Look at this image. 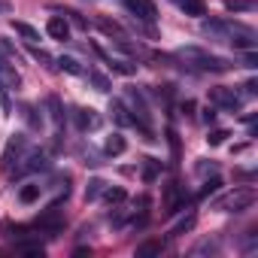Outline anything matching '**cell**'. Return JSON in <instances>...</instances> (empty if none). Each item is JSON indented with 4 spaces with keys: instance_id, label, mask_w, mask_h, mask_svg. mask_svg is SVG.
<instances>
[{
    "instance_id": "cell-1",
    "label": "cell",
    "mask_w": 258,
    "mask_h": 258,
    "mask_svg": "<svg viewBox=\"0 0 258 258\" xmlns=\"http://www.w3.org/2000/svg\"><path fill=\"white\" fill-rule=\"evenodd\" d=\"M201 31L213 40H225V43H234L237 49H255V31L240 25V22H228V19H216V22H204Z\"/></svg>"
},
{
    "instance_id": "cell-2",
    "label": "cell",
    "mask_w": 258,
    "mask_h": 258,
    "mask_svg": "<svg viewBox=\"0 0 258 258\" xmlns=\"http://www.w3.org/2000/svg\"><path fill=\"white\" fill-rule=\"evenodd\" d=\"M176 61H182L188 70H198V73H225V70L234 67L228 58L213 55V52H207L201 46H182V49H176Z\"/></svg>"
},
{
    "instance_id": "cell-3",
    "label": "cell",
    "mask_w": 258,
    "mask_h": 258,
    "mask_svg": "<svg viewBox=\"0 0 258 258\" xmlns=\"http://www.w3.org/2000/svg\"><path fill=\"white\" fill-rule=\"evenodd\" d=\"M252 204H255V188L243 185V188H234L231 195H225L216 207H219L222 213H243V210H249Z\"/></svg>"
},
{
    "instance_id": "cell-4",
    "label": "cell",
    "mask_w": 258,
    "mask_h": 258,
    "mask_svg": "<svg viewBox=\"0 0 258 258\" xmlns=\"http://www.w3.org/2000/svg\"><path fill=\"white\" fill-rule=\"evenodd\" d=\"M49 167V161H46V155L43 152H37V149H25L19 158H16V164L10 167L16 176H25V173H34V170H46Z\"/></svg>"
},
{
    "instance_id": "cell-5",
    "label": "cell",
    "mask_w": 258,
    "mask_h": 258,
    "mask_svg": "<svg viewBox=\"0 0 258 258\" xmlns=\"http://www.w3.org/2000/svg\"><path fill=\"white\" fill-rule=\"evenodd\" d=\"M127 103H131V118H134V124H140L143 127V134H152V118H149V106H146V100H143V94L137 91V88H131L127 91Z\"/></svg>"
},
{
    "instance_id": "cell-6",
    "label": "cell",
    "mask_w": 258,
    "mask_h": 258,
    "mask_svg": "<svg viewBox=\"0 0 258 258\" xmlns=\"http://www.w3.org/2000/svg\"><path fill=\"white\" fill-rule=\"evenodd\" d=\"M210 103L213 106H219V109H240L243 106V94L240 91H234V88H210Z\"/></svg>"
},
{
    "instance_id": "cell-7",
    "label": "cell",
    "mask_w": 258,
    "mask_h": 258,
    "mask_svg": "<svg viewBox=\"0 0 258 258\" xmlns=\"http://www.w3.org/2000/svg\"><path fill=\"white\" fill-rule=\"evenodd\" d=\"M124 10L131 13V16H137L140 22H146V25L158 22V10H155L152 0H124Z\"/></svg>"
},
{
    "instance_id": "cell-8",
    "label": "cell",
    "mask_w": 258,
    "mask_h": 258,
    "mask_svg": "<svg viewBox=\"0 0 258 258\" xmlns=\"http://www.w3.org/2000/svg\"><path fill=\"white\" fill-rule=\"evenodd\" d=\"M185 191L173 182V185H167V191H164V213L167 216H173V213H179V210H185Z\"/></svg>"
},
{
    "instance_id": "cell-9",
    "label": "cell",
    "mask_w": 258,
    "mask_h": 258,
    "mask_svg": "<svg viewBox=\"0 0 258 258\" xmlns=\"http://www.w3.org/2000/svg\"><path fill=\"white\" fill-rule=\"evenodd\" d=\"M37 228H43V231H61V228H64V213H61V207H58V204L49 207V210L37 219Z\"/></svg>"
},
{
    "instance_id": "cell-10",
    "label": "cell",
    "mask_w": 258,
    "mask_h": 258,
    "mask_svg": "<svg viewBox=\"0 0 258 258\" xmlns=\"http://www.w3.org/2000/svg\"><path fill=\"white\" fill-rule=\"evenodd\" d=\"M25 149H28V140H25V137H13V140H10V146H7V155H4V167L10 170V167L16 164V158H19Z\"/></svg>"
},
{
    "instance_id": "cell-11",
    "label": "cell",
    "mask_w": 258,
    "mask_h": 258,
    "mask_svg": "<svg viewBox=\"0 0 258 258\" xmlns=\"http://www.w3.org/2000/svg\"><path fill=\"white\" fill-rule=\"evenodd\" d=\"M46 31H49L52 40H67V37H70V25H67V19H61V16H52L49 25H46Z\"/></svg>"
},
{
    "instance_id": "cell-12",
    "label": "cell",
    "mask_w": 258,
    "mask_h": 258,
    "mask_svg": "<svg viewBox=\"0 0 258 258\" xmlns=\"http://www.w3.org/2000/svg\"><path fill=\"white\" fill-rule=\"evenodd\" d=\"M109 112H112V121H115V124H121V127L134 124V118L127 115V106H124V100H112V103H109Z\"/></svg>"
},
{
    "instance_id": "cell-13",
    "label": "cell",
    "mask_w": 258,
    "mask_h": 258,
    "mask_svg": "<svg viewBox=\"0 0 258 258\" xmlns=\"http://www.w3.org/2000/svg\"><path fill=\"white\" fill-rule=\"evenodd\" d=\"M170 4H173L176 10H182L185 16H204V13H207L204 0H170Z\"/></svg>"
},
{
    "instance_id": "cell-14",
    "label": "cell",
    "mask_w": 258,
    "mask_h": 258,
    "mask_svg": "<svg viewBox=\"0 0 258 258\" xmlns=\"http://www.w3.org/2000/svg\"><path fill=\"white\" fill-rule=\"evenodd\" d=\"M124 149H127V143H124L121 134H112V137H106V143H103V152H106V155H121Z\"/></svg>"
},
{
    "instance_id": "cell-15",
    "label": "cell",
    "mask_w": 258,
    "mask_h": 258,
    "mask_svg": "<svg viewBox=\"0 0 258 258\" xmlns=\"http://www.w3.org/2000/svg\"><path fill=\"white\" fill-rule=\"evenodd\" d=\"M164 252V243L161 240H146L137 246V258H149V255H161Z\"/></svg>"
},
{
    "instance_id": "cell-16",
    "label": "cell",
    "mask_w": 258,
    "mask_h": 258,
    "mask_svg": "<svg viewBox=\"0 0 258 258\" xmlns=\"http://www.w3.org/2000/svg\"><path fill=\"white\" fill-rule=\"evenodd\" d=\"M106 64H109V70H115V73H121V76H134V73H137V64H131V61L106 58Z\"/></svg>"
},
{
    "instance_id": "cell-17",
    "label": "cell",
    "mask_w": 258,
    "mask_h": 258,
    "mask_svg": "<svg viewBox=\"0 0 258 258\" xmlns=\"http://www.w3.org/2000/svg\"><path fill=\"white\" fill-rule=\"evenodd\" d=\"M97 115H94V109H76V124L82 127V131H85V127H97Z\"/></svg>"
},
{
    "instance_id": "cell-18",
    "label": "cell",
    "mask_w": 258,
    "mask_h": 258,
    "mask_svg": "<svg viewBox=\"0 0 258 258\" xmlns=\"http://www.w3.org/2000/svg\"><path fill=\"white\" fill-rule=\"evenodd\" d=\"M13 28H16V34H22L31 46L40 40V31H34V28H31V25H25V22H13Z\"/></svg>"
},
{
    "instance_id": "cell-19",
    "label": "cell",
    "mask_w": 258,
    "mask_h": 258,
    "mask_svg": "<svg viewBox=\"0 0 258 258\" xmlns=\"http://www.w3.org/2000/svg\"><path fill=\"white\" fill-rule=\"evenodd\" d=\"M19 201H22V204H34V201H40V185H34V182L25 185V188L19 191Z\"/></svg>"
},
{
    "instance_id": "cell-20",
    "label": "cell",
    "mask_w": 258,
    "mask_h": 258,
    "mask_svg": "<svg viewBox=\"0 0 258 258\" xmlns=\"http://www.w3.org/2000/svg\"><path fill=\"white\" fill-rule=\"evenodd\" d=\"M191 225H195V213H188V216H182L173 228H170V234L173 237H179V234H185V231H191Z\"/></svg>"
},
{
    "instance_id": "cell-21",
    "label": "cell",
    "mask_w": 258,
    "mask_h": 258,
    "mask_svg": "<svg viewBox=\"0 0 258 258\" xmlns=\"http://www.w3.org/2000/svg\"><path fill=\"white\" fill-rule=\"evenodd\" d=\"M55 64H58L61 70H67V73H73V76H79V73H82V67H79V61H76V58H64V55H61V58H58Z\"/></svg>"
},
{
    "instance_id": "cell-22",
    "label": "cell",
    "mask_w": 258,
    "mask_h": 258,
    "mask_svg": "<svg viewBox=\"0 0 258 258\" xmlns=\"http://www.w3.org/2000/svg\"><path fill=\"white\" fill-rule=\"evenodd\" d=\"M225 7L231 13H246V10H255V0H225Z\"/></svg>"
},
{
    "instance_id": "cell-23",
    "label": "cell",
    "mask_w": 258,
    "mask_h": 258,
    "mask_svg": "<svg viewBox=\"0 0 258 258\" xmlns=\"http://www.w3.org/2000/svg\"><path fill=\"white\" fill-rule=\"evenodd\" d=\"M49 109H52V118L61 124V121H64V112H61V100H58V97H49Z\"/></svg>"
},
{
    "instance_id": "cell-24",
    "label": "cell",
    "mask_w": 258,
    "mask_h": 258,
    "mask_svg": "<svg viewBox=\"0 0 258 258\" xmlns=\"http://www.w3.org/2000/svg\"><path fill=\"white\" fill-rule=\"evenodd\" d=\"M19 252H25V255H43V243H19Z\"/></svg>"
},
{
    "instance_id": "cell-25",
    "label": "cell",
    "mask_w": 258,
    "mask_h": 258,
    "mask_svg": "<svg viewBox=\"0 0 258 258\" xmlns=\"http://www.w3.org/2000/svg\"><path fill=\"white\" fill-rule=\"evenodd\" d=\"M88 76H91V82L97 85V91H109V79H106V76H100V73H94V70H91Z\"/></svg>"
},
{
    "instance_id": "cell-26",
    "label": "cell",
    "mask_w": 258,
    "mask_h": 258,
    "mask_svg": "<svg viewBox=\"0 0 258 258\" xmlns=\"http://www.w3.org/2000/svg\"><path fill=\"white\" fill-rule=\"evenodd\" d=\"M22 115L28 118V124H31V127H40V115L34 112V106H22Z\"/></svg>"
},
{
    "instance_id": "cell-27",
    "label": "cell",
    "mask_w": 258,
    "mask_h": 258,
    "mask_svg": "<svg viewBox=\"0 0 258 258\" xmlns=\"http://www.w3.org/2000/svg\"><path fill=\"white\" fill-rule=\"evenodd\" d=\"M103 195H106V201H109V204H118V201H124V188H106Z\"/></svg>"
},
{
    "instance_id": "cell-28",
    "label": "cell",
    "mask_w": 258,
    "mask_h": 258,
    "mask_svg": "<svg viewBox=\"0 0 258 258\" xmlns=\"http://www.w3.org/2000/svg\"><path fill=\"white\" fill-rule=\"evenodd\" d=\"M155 173H158V161H155V158H146V170H143V176H146V179H155Z\"/></svg>"
},
{
    "instance_id": "cell-29",
    "label": "cell",
    "mask_w": 258,
    "mask_h": 258,
    "mask_svg": "<svg viewBox=\"0 0 258 258\" xmlns=\"http://www.w3.org/2000/svg\"><path fill=\"white\" fill-rule=\"evenodd\" d=\"M100 191H103V182H100V179H94V182H91V185H88V191H85V198H88V201H91V198H97V195H100Z\"/></svg>"
},
{
    "instance_id": "cell-30",
    "label": "cell",
    "mask_w": 258,
    "mask_h": 258,
    "mask_svg": "<svg viewBox=\"0 0 258 258\" xmlns=\"http://www.w3.org/2000/svg\"><path fill=\"white\" fill-rule=\"evenodd\" d=\"M225 137H228V131H213L207 140H210V146H219V143H225Z\"/></svg>"
},
{
    "instance_id": "cell-31",
    "label": "cell",
    "mask_w": 258,
    "mask_h": 258,
    "mask_svg": "<svg viewBox=\"0 0 258 258\" xmlns=\"http://www.w3.org/2000/svg\"><path fill=\"white\" fill-rule=\"evenodd\" d=\"M219 185H222V179H219V176H213V179H210V182H207V185L201 188V195H213V191H216Z\"/></svg>"
},
{
    "instance_id": "cell-32",
    "label": "cell",
    "mask_w": 258,
    "mask_h": 258,
    "mask_svg": "<svg viewBox=\"0 0 258 258\" xmlns=\"http://www.w3.org/2000/svg\"><path fill=\"white\" fill-rule=\"evenodd\" d=\"M0 106H4L7 112L13 109V103H10V97H7V85H4V82H0Z\"/></svg>"
},
{
    "instance_id": "cell-33",
    "label": "cell",
    "mask_w": 258,
    "mask_h": 258,
    "mask_svg": "<svg viewBox=\"0 0 258 258\" xmlns=\"http://www.w3.org/2000/svg\"><path fill=\"white\" fill-rule=\"evenodd\" d=\"M100 31H106V34H115V37H121V28H118V25H112V22H100Z\"/></svg>"
},
{
    "instance_id": "cell-34",
    "label": "cell",
    "mask_w": 258,
    "mask_h": 258,
    "mask_svg": "<svg viewBox=\"0 0 258 258\" xmlns=\"http://www.w3.org/2000/svg\"><path fill=\"white\" fill-rule=\"evenodd\" d=\"M246 67H258V58H255L252 49H246Z\"/></svg>"
},
{
    "instance_id": "cell-35",
    "label": "cell",
    "mask_w": 258,
    "mask_h": 258,
    "mask_svg": "<svg viewBox=\"0 0 258 258\" xmlns=\"http://www.w3.org/2000/svg\"><path fill=\"white\" fill-rule=\"evenodd\" d=\"M10 10V4H7V0H0V13H7Z\"/></svg>"
},
{
    "instance_id": "cell-36",
    "label": "cell",
    "mask_w": 258,
    "mask_h": 258,
    "mask_svg": "<svg viewBox=\"0 0 258 258\" xmlns=\"http://www.w3.org/2000/svg\"><path fill=\"white\" fill-rule=\"evenodd\" d=\"M0 61H4V58H0Z\"/></svg>"
}]
</instances>
